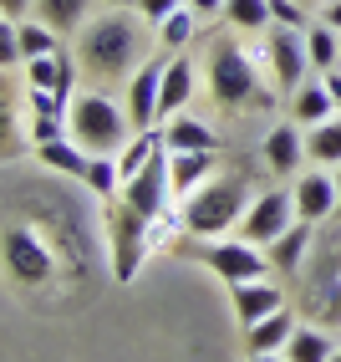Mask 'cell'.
Here are the masks:
<instances>
[{
    "label": "cell",
    "instance_id": "cell-13",
    "mask_svg": "<svg viewBox=\"0 0 341 362\" xmlns=\"http://www.w3.org/2000/svg\"><path fill=\"white\" fill-rule=\"evenodd\" d=\"M229 301H234L239 327H255V322L270 317V311L285 306V291H280L270 276H255V281H234V286H229Z\"/></svg>",
    "mask_w": 341,
    "mask_h": 362
},
{
    "label": "cell",
    "instance_id": "cell-38",
    "mask_svg": "<svg viewBox=\"0 0 341 362\" xmlns=\"http://www.w3.org/2000/svg\"><path fill=\"white\" fill-rule=\"evenodd\" d=\"M250 362H290L285 352H265V357H250Z\"/></svg>",
    "mask_w": 341,
    "mask_h": 362
},
{
    "label": "cell",
    "instance_id": "cell-22",
    "mask_svg": "<svg viewBox=\"0 0 341 362\" xmlns=\"http://www.w3.org/2000/svg\"><path fill=\"white\" fill-rule=\"evenodd\" d=\"M36 21H46L61 36H77L92 21V0H36Z\"/></svg>",
    "mask_w": 341,
    "mask_h": 362
},
{
    "label": "cell",
    "instance_id": "cell-8",
    "mask_svg": "<svg viewBox=\"0 0 341 362\" xmlns=\"http://www.w3.org/2000/svg\"><path fill=\"white\" fill-rule=\"evenodd\" d=\"M163 66H168V52L163 57H148L123 82V107H128L133 133H153L163 123Z\"/></svg>",
    "mask_w": 341,
    "mask_h": 362
},
{
    "label": "cell",
    "instance_id": "cell-15",
    "mask_svg": "<svg viewBox=\"0 0 341 362\" xmlns=\"http://www.w3.org/2000/svg\"><path fill=\"white\" fill-rule=\"evenodd\" d=\"M311 250H316V225H311V220H296L280 240L265 245V255H270V265H275V276H301L306 260H311Z\"/></svg>",
    "mask_w": 341,
    "mask_h": 362
},
{
    "label": "cell",
    "instance_id": "cell-2",
    "mask_svg": "<svg viewBox=\"0 0 341 362\" xmlns=\"http://www.w3.org/2000/svg\"><path fill=\"white\" fill-rule=\"evenodd\" d=\"M143 21L128 6H112L102 16H92L87 26L77 31L71 52H77V66L92 87H112V82H128L133 71L148 62V41H143Z\"/></svg>",
    "mask_w": 341,
    "mask_h": 362
},
{
    "label": "cell",
    "instance_id": "cell-40",
    "mask_svg": "<svg viewBox=\"0 0 341 362\" xmlns=\"http://www.w3.org/2000/svg\"><path fill=\"white\" fill-rule=\"evenodd\" d=\"M301 6H326V0H301Z\"/></svg>",
    "mask_w": 341,
    "mask_h": 362
},
{
    "label": "cell",
    "instance_id": "cell-37",
    "mask_svg": "<svg viewBox=\"0 0 341 362\" xmlns=\"http://www.w3.org/2000/svg\"><path fill=\"white\" fill-rule=\"evenodd\" d=\"M321 82L331 87V98H336V107H341V66H336V71H326V77H321Z\"/></svg>",
    "mask_w": 341,
    "mask_h": 362
},
{
    "label": "cell",
    "instance_id": "cell-19",
    "mask_svg": "<svg viewBox=\"0 0 341 362\" xmlns=\"http://www.w3.org/2000/svg\"><path fill=\"white\" fill-rule=\"evenodd\" d=\"M219 168V153L204 148V153H168V179H174V194H193V189H204Z\"/></svg>",
    "mask_w": 341,
    "mask_h": 362
},
{
    "label": "cell",
    "instance_id": "cell-16",
    "mask_svg": "<svg viewBox=\"0 0 341 362\" xmlns=\"http://www.w3.org/2000/svg\"><path fill=\"white\" fill-rule=\"evenodd\" d=\"M158 133H163V148H168V153H204V148L219 153V133H214L209 123H199V117H189V112L163 117Z\"/></svg>",
    "mask_w": 341,
    "mask_h": 362
},
{
    "label": "cell",
    "instance_id": "cell-24",
    "mask_svg": "<svg viewBox=\"0 0 341 362\" xmlns=\"http://www.w3.org/2000/svg\"><path fill=\"white\" fill-rule=\"evenodd\" d=\"M285 357L290 362H331L336 347H331V337L321 327H296V337L285 342Z\"/></svg>",
    "mask_w": 341,
    "mask_h": 362
},
{
    "label": "cell",
    "instance_id": "cell-32",
    "mask_svg": "<svg viewBox=\"0 0 341 362\" xmlns=\"http://www.w3.org/2000/svg\"><path fill=\"white\" fill-rule=\"evenodd\" d=\"M306 11H311V6H301V0H270V21H275V26H296V31H306V26H311Z\"/></svg>",
    "mask_w": 341,
    "mask_h": 362
},
{
    "label": "cell",
    "instance_id": "cell-18",
    "mask_svg": "<svg viewBox=\"0 0 341 362\" xmlns=\"http://www.w3.org/2000/svg\"><path fill=\"white\" fill-rule=\"evenodd\" d=\"M285 103H290V123H301V128H316V123H326V117H336V98H331V87L326 82H301L296 92H285Z\"/></svg>",
    "mask_w": 341,
    "mask_h": 362
},
{
    "label": "cell",
    "instance_id": "cell-25",
    "mask_svg": "<svg viewBox=\"0 0 341 362\" xmlns=\"http://www.w3.org/2000/svg\"><path fill=\"white\" fill-rule=\"evenodd\" d=\"M306 158L311 163H341V112L306 133Z\"/></svg>",
    "mask_w": 341,
    "mask_h": 362
},
{
    "label": "cell",
    "instance_id": "cell-36",
    "mask_svg": "<svg viewBox=\"0 0 341 362\" xmlns=\"http://www.w3.org/2000/svg\"><path fill=\"white\" fill-rule=\"evenodd\" d=\"M199 16H225V0H189Z\"/></svg>",
    "mask_w": 341,
    "mask_h": 362
},
{
    "label": "cell",
    "instance_id": "cell-5",
    "mask_svg": "<svg viewBox=\"0 0 341 362\" xmlns=\"http://www.w3.org/2000/svg\"><path fill=\"white\" fill-rule=\"evenodd\" d=\"M66 133L87 153H123V143L133 138V123H128V107L112 103L107 92H77L66 107Z\"/></svg>",
    "mask_w": 341,
    "mask_h": 362
},
{
    "label": "cell",
    "instance_id": "cell-28",
    "mask_svg": "<svg viewBox=\"0 0 341 362\" xmlns=\"http://www.w3.org/2000/svg\"><path fill=\"white\" fill-rule=\"evenodd\" d=\"M225 21L234 31H270V0H225Z\"/></svg>",
    "mask_w": 341,
    "mask_h": 362
},
{
    "label": "cell",
    "instance_id": "cell-29",
    "mask_svg": "<svg viewBox=\"0 0 341 362\" xmlns=\"http://www.w3.org/2000/svg\"><path fill=\"white\" fill-rule=\"evenodd\" d=\"M61 52V31H52L46 21H20V57H52Z\"/></svg>",
    "mask_w": 341,
    "mask_h": 362
},
{
    "label": "cell",
    "instance_id": "cell-9",
    "mask_svg": "<svg viewBox=\"0 0 341 362\" xmlns=\"http://www.w3.org/2000/svg\"><path fill=\"white\" fill-rule=\"evenodd\" d=\"M301 220V209H296V194H285V189H270V194H255L250 209H245V220H239V240H250V245H270V240H280L290 225Z\"/></svg>",
    "mask_w": 341,
    "mask_h": 362
},
{
    "label": "cell",
    "instance_id": "cell-14",
    "mask_svg": "<svg viewBox=\"0 0 341 362\" xmlns=\"http://www.w3.org/2000/svg\"><path fill=\"white\" fill-rule=\"evenodd\" d=\"M260 163L265 174H296V168L306 163V138H301V123H275L270 133L260 138Z\"/></svg>",
    "mask_w": 341,
    "mask_h": 362
},
{
    "label": "cell",
    "instance_id": "cell-42",
    "mask_svg": "<svg viewBox=\"0 0 341 362\" xmlns=\"http://www.w3.org/2000/svg\"><path fill=\"white\" fill-rule=\"evenodd\" d=\"M331 362H341V347H336V357H331Z\"/></svg>",
    "mask_w": 341,
    "mask_h": 362
},
{
    "label": "cell",
    "instance_id": "cell-35",
    "mask_svg": "<svg viewBox=\"0 0 341 362\" xmlns=\"http://www.w3.org/2000/svg\"><path fill=\"white\" fill-rule=\"evenodd\" d=\"M321 21H326L331 31H341V0H326V6H321Z\"/></svg>",
    "mask_w": 341,
    "mask_h": 362
},
{
    "label": "cell",
    "instance_id": "cell-11",
    "mask_svg": "<svg viewBox=\"0 0 341 362\" xmlns=\"http://www.w3.org/2000/svg\"><path fill=\"white\" fill-rule=\"evenodd\" d=\"M265 62H270V77L280 92H296L311 71V52H306V31L296 26H270L265 31Z\"/></svg>",
    "mask_w": 341,
    "mask_h": 362
},
{
    "label": "cell",
    "instance_id": "cell-23",
    "mask_svg": "<svg viewBox=\"0 0 341 362\" xmlns=\"http://www.w3.org/2000/svg\"><path fill=\"white\" fill-rule=\"evenodd\" d=\"M306 52H311V71H336L341 66V31H331L326 21H311L306 26Z\"/></svg>",
    "mask_w": 341,
    "mask_h": 362
},
{
    "label": "cell",
    "instance_id": "cell-30",
    "mask_svg": "<svg viewBox=\"0 0 341 362\" xmlns=\"http://www.w3.org/2000/svg\"><path fill=\"white\" fill-rule=\"evenodd\" d=\"M26 66V82L36 87V92H56V82H61V52H52V57H31V62H20ZM61 98V92H56ZM66 103V98H61Z\"/></svg>",
    "mask_w": 341,
    "mask_h": 362
},
{
    "label": "cell",
    "instance_id": "cell-17",
    "mask_svg": "<svg viewBox=\"0 0 341 362\" xmlns=\"http://www.w3.org/2000/svg\"><path fill=\"white\" fill-rule=\"evenodd\" d=\"M193 92H199V71H193L189 52H168V66H163V117L189 112Z\"/></svg>",
    "mask_w": 341,
    "mask_h": 362
},
{
    "label": "cell",
    "instance_id": "cell-39",
    "mask_svg": "<svg viewBox=\"0 0 341 362\" xmlns=\"http://www.w3.org/2000/svg\"><path fill=\"white\" fill-rule=\"evenodd\" d=\"M107 6H128V11H133V0H107Z\"/></svg>",
    "mask_w": 341,
    "mask_h": 362
},
{
    "label": "cell",
    "instance_id": "cell-7",
    "mask_svg": "<svg viewBox=\"0 0 341 362\" xmlns=\"http://www.w3.org/2000/svg\"><path fill=\"white\" fill-rule=\"evenodd\" d=\"M199 265H209V271L234 286V281H255V276H275V265L270 255H265L260 245H250V240H239V235H225V240H189V250Z\"/></svg>",
    "mask_w": 341,
    "mask_h": 362
},
{
    "label": "cell",
    "instance_id": "cell-4",
    "mask_svg": "<svg viewBox=\"0 0 341 362\" xmlns=\"http://www.w3.org/2000/svg\"><path fill=\"white\" fill-rule=\"evenodd\" d=\"M245 209H250L245 174H214L204 189H193L184 199V235L189 240H225L229 230H239Z\"/></svg>",
    "mask_w": 341,
    "mask_h": 362
},
{
    "label": "cell",
    "instance_id": "cell-26",
    "mask_svg": "<svg viewBox=\"0 0 341 362\" xmlns=\"http://www.w3.org/2000/svg\"><path fill=\"white\" fill-rule=\"evenodd\" d=\"M82 184L92 189L97 199H112L117 189H123V168H117V153H92L87 174H82Z\"/></svg>",
    "mask_w": 341,
    "mask_h": 362
},
{
    "label": "cell",
    "instance_id": "cell-3",
    "mask_svg": "<svg viewBox=\"0 0 341 362\" xmlns=\"http://www.w3.org/2000/svg\"><path fill=\"white\" fill-rule=\"evenodd\" d=\"M204 87L219 112H250V107H265L270 103V92H265L255 62L245 57V46L239 41H225L219 36L204 57Z\"/></svg>",
    "mask_w": 341,
    "mask_h": 362
},
{
    "label": "cell",
    "instance_id": "cell-21",
    "mask_svg": "<svg viewBox=\"0 0 341 362\" xmlns=\"http://www.w3.org/2000/svg\"><path fill=\"white\" fill-rule=\"evenodd\" d=\"M36 158L52 168V174H61V179H82V174H87V163H92V153H87L71 133H61V138H52V143H41Z\"/></svg>",
    "mask_w": 341,
    "mask_h": 362
},
{
    "label": "cell",
    "instance_id": "cell-10",
    "mask_svg": "<svg viewBox=\"0 0 341 362\" xmlns=\"http://www.w3.org/2000/svg\"><path fill=\"white\" fill-rule=\"evenodd\" d=\"M306 276H311L306 306H311L321 322H341V235H331L326 250H311Z\"/></svg>",
    "mask_w": 341,
    "mask_h": 362
},
{
    "label": "cell",
    "instance_id": "cell-12",
    "mask_svg": "<svg viewBox=\"0 0 341 362\" xmlns=\"http://www.w3.org/2000/svg\"><path fill=\"white\" fill-rule=\"evenodd\" d=\"M296 209H301V220L311 225H326L331 214H341V194H336V174H321V168H306V174L296 179Z\"/></svg>",
    "mask_w": 341,
    "mask_h": 362
},
{
    "label": "cell",
    "instance_id": "cell-31",
    "mask_svg": "<svg viewBox=\"0 0 341 362\" xmlns=\"http://www.w3.org/2000/svg\"><path fill=\"white\" fill-rule=\"evenodd\" d=\"M16 62H26V57H20V21L0 16V66L16 71Z\"/></svg>",
    "mask_w": 341,
    "mask_h": 362
},
{
    "label": "cell",
    "instance_id": "cell-1",
    "mask_svg": "<svg viewBox=\"0 0 341 362\" xmlns=\"http://www.w3.org/2000/svg\"><path fill=\"white\" fill-rule=\"evenodd\" d=\"M174 179H168V148H158L148 158L143 174H133L112 199H102V225H107V250H112V276L117 281H133L138 276V260H143V235L148 225L163 214V199Z\"/></svg>",
    "mask_w": 341,
    "mask_h": 362
},
{
    "label": "cell",
    "instance_id": "cell-27",
    "mask_svg": "<svg viewBox=\"0 0 341 362\" xmlns=\"http://www.w3.org/2000/svg\"><path fill=\"white\" fill-rule=\"evenodd\" d=\"M193 31H199V11L184 0V6L158 26V46H163V52H184V46L193 41Z\"/></svg>",
    "mask_w": 341,
    "mask_h": 362
},
{
    "label": "cell",
    "instance_id": "cell-20",
    "mask_svg": "<svg viewBox=\"0 0 341 362\" xmlns=\"http://www.w3.org/2000/svg\"><path fill=\"white\" fill-rule=\"evenodd\" d=\"M290 337H296V317L280 306V311H270L265 322L245 327V347H250V357H265V352H285Z\"/></svg>",
    "mask_w": 341,
    "mask_h": 362
},
{
    "label": "cell",
    "instance_id": "cell-6",
    "mask_svg": "<svg viewBox=\"0 0 341 362\" xmlns=\"http://www.w3.org/2000/svg\"><path fill=\"white\" fill-rule=\"evenodd\" d=\"M6 271L16 286H52L56 271H61V255L52 245V235H46L41 225L20 220V225H6Z\"/></svg>",
    "mask_w": 341,
    "mask_h": 362
},
{
    "label": "cell",
    "instance_id": "cell-33",
    "mask_svg": "<svg viewBox=\"0 0 341 362\" xmlns=\"http://www.w3.org/2000/svg\"><path fill=\"white\" fill-rule=\"evenodd\" d=\"M179 6H184V0H133V11H138L143 21H148V26H163V21L174 16Z\"/></svg>",
    "mask_w": 341,
    "mask_h": 362
},
{
    "label": "cell",
    "instance_id": "cell-34",
    "mask_svg": "<svg viewBox=\"0 0 341 362\" xmlns=\"http://www.w3.org/2000/svg\"><path fill=\"white\" fill-rule=\"evenodd\" d=\"M26 11H36V0H0V16L6 21H26Z\"/></svg>",
    "mask_w": 341,
    "mask_h": 362
},
{
    "label": "cell",
    "instance_id": "cell-41",
    "mask_svg": "<svg viewBox=\"0 0 341 362\" xmlns=\"http://www.w3.org/2000/svg\"><path fill=\"white\" fill-rule=\"evenodd\" d=\"M336 194H341V168H336Z\"/></svg>",
    "mask_w": 341,
    "mask_h": 362
}]
</instances>
